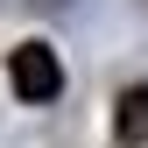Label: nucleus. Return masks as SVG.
<instances>
[{"label":"nucleus","instance_id":"2","mask_svg":"<svg viewBox=\"0 0 148 148\" xmlns=\"http://www.w3.org/2000/svg\"><path fill=\"white\" fill-rule=\"evenodd\" d=\"M148 134V85L120 92V141H141Z\"/></svg>","mask_w":148,"mask_h":148},{"label":"nucleus","instance_id":"1","mask_svg":"<svg viewBox=\"0 0 148 148\" xmlns=\"http://www.w3.org/2000/svg\"><path fill=\"white\" fill-rule=\"evenodd\" d=\"M7 85L21 92L28 106L57 99V92H64V64H57V49H49V42H21V49L7 57Z\"/></svg>","mask_w":148,"mask_h":148}]
</instances>
